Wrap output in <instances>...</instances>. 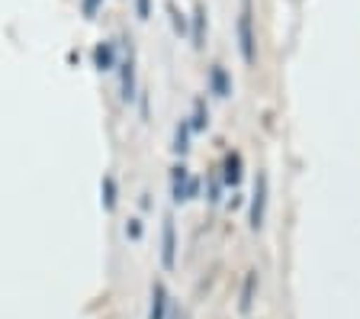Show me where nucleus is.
<instances>
[{"instance_id": "obj_1", "label": "nucleus", "mask_w": 360, "mask_h": 319, "mask_svg": "<svg viewBox=\"0 0 360 319\" xmlns=\"http://www.w3.org/2000/svg\"><path fill=\"white\" fill-rule=\"evenodd\" d=\"M238 52L245 65L257 61V36H255V0H241L238 7Z\"/></svg>"}, {"instance_id": "obj_2", "label": "nucleus", "mask_w": 360, "mask_h": 319, "mask_svg": "<svg viewBox=\"0 0 360 319\" xmlns=\"http://www.w3.org/2000/svg\"><path fill=\"white\" fill-rule=\"evenodd\" d=\"M267 197H270V181L261 171L257 181H255V194H251V210H248V226L255 229V232L264 226V216H267Z\"/></svg>"}, {"instance_id": "obj_3", "label": "nucleus", "mask_w": 360, "mask_h": 319, "mask_svg": "<svg viewBox=\"0 0 360 319\" xmlns=\"http://www.w3.org/2000/svg\"><path fill=\"white\" fill-rule=\"evenodd\" d=\"M200 194V181L190 177L187 165H174L171 168V197L174 204H184V200H193Z\"/></svg>"}, {"instance_id": "obj_4", "label": "nucleus", "mask_w": 360, "mask_h": 319, "mask_svg": "<svg viewBox=\"0 0 360 319\" xmlns=\"http://www.w3.org/2000/svg\"><path fill=\"white\" fill-rule=\"evenodd\" d=\"M161 265H165V271H174V265H177V229H174L171 216L161 229Z\"/></svg>"}, {"instance_id": "obj_5", "label": "nucleus", "mask_w": 360, "mask_h": 319, "mask_svg": "<svg viewBox=\"0 0 360 319\" xmlns=\"http://www.w3.org/2000/svg\"><path fill=\"white\" fill-rule=\"evenodd\" d=\"M241 175H245V161H241V155L238 152H229L222 158V184L225 187H238L241 184Z\"/></svg>"}, {"instance_id": "obj_6", "label": "nucleus", "mask_w": 360, "mask_h": 319, "mask_svg": "<svg viewBox=\"0 0 360 319\" xmlns=\"http://www.w3.org/2000/svg\"><path fill=\"white\" fill-rule=\"evenodd\" d=\"M167 287L165 284H155L151 287V306H148V319H167Z\"/></svg>"}, {"instance_id": "obj_7", "label": "nucleus", "mask_w": 360, "mask_h": 319, "mask_svg": "<svg viewBox=\"0 0 360 319\" xmlns=\"http://www.w3.org/2000/svg\"><path fill=\"white\" fill-rule=\"evenodd\" d=\"M210 87L216 97H229L232 94V81H229V75H225L222 65H212L210 68Z\"/></svg>"}, {"instance_id": "obj_8", "label": "nucleus", "mask_w": 360, "mask_h": 319, "mask_svg": "<svg viewBox=\"0 0 360 319\" xmlns=\"http://www.w3.org/2000/svg\"><path fill=\"white\" fill-rule=\"evenodd\" d=\"M94 65H97L100 71L116 68V46H112V42H100V46L94 49Z\"/></svg>"}, {"instance_id": "obj_9", "label": "nucleus", "mask_w": 360, "mask_h": 319, "mask_svg": "<svg viewBox=\"0 0 360 319\" xmlns=\"http://www.w3.org/2000/svg\"><path fill=\"white\" fill-rule=\"evenodd\" d=\"M120 68H122V100L129 104V100L135 97V58H132V55L122 61Z\"/></svg>"}, {"instance_id": "obj_10", "label": "nucleus", "mask_w": 360, "mask_h": 319, "mask_svg": "<svg viewBox=\"0 0 360 319\" xmlns=\"http://www.w3.org/2000/svg\"><path fill=\"white\" fill-rule=\"evenodd\" d=\"M255 290H257V271H248L245 274V284H241V313H248L255 306Z\"/></svg>"}, {"instance_id": "obj_11", "label": "nucleus", "mask_w": 360, "mask_h": 319, "mask_svg": "<svg viewBox=\"0 0 360 319\" xmlns=\"http://www.w3.org/2000/svg\"><path fill=\"white\" fill-rule=\"evenodd\" d=\"M210 126V110H206V100L196 97L193 100V116H190V130L193 132H202Z\"/></svg>"}, {"instance_id": "obj_12", "label": "nucleus", "mask_w": 360, "mask_h": 319, "mask_svg": "<svg viewBox=\"0 0 360 319\" xmlns=\"http://www.w3.org/2000/svg\"><path fill=\"white\" fill-rule=\"evenodd\" d=\"M190 120H180L177 130H174V152L177 155H187L190 152Z\"/></svg>"}, {"instance_id": "obj_13", "label": "nucleus", "mask_w": 360, "mask_h": 319, "mask_svg": "<svg viewBox=\"0 0 360 319\" xmlns=\"http://www.w3.org/2000/svg\"><path fill=\"white\" fill-rule=\"evenodd\" d=\"M202 42H206V7L196 4V10H193V46L202 49Z\"/></svg>"}, {"instance_id": "obj_14", "label": "nucleus", "mask_w": 360, "mask_h": 319, "mask_svg": "<svg viewBox=\"0 0 360 319\" xmlns=\"http://www.w3.org/2000/svg\"><path fill=\"white\" fill-rule=\"evenodd\" d=\"M100 190H103V206L112 213V210H116V181H112V175H103Z\"/></svg>"}, {"instance_id": "obj_15", "label": "nucleus", "mask_w": 360, "mask_h": 319, "mask_svg": "<svg viewBox=\"0 0 360 319\" xmlns=\"http://www.w3.org/2000/svg\"><path fill=\"white\" fill-rule=\"evenodd\" d=\"M167 13H171V23H174V32H180V36H187V20H184V13H180L174 4H167Z\"/></svg>"}, {"instance_id": "obj_16", "label": "nucleus", "mask_w": 360, "mask_h": 319, "mask_svg": "<svg viewBox=\"0 0 360 319\" xmlns=\"http://www.w3.org/2000/svg\"><path fill=\"white\" fill-rule=\"evenodd\" d=\"M219 200H222V177H212L210 181V204L216 206Z\"/></svg>"}, {"instance_id": "obj_17", "label": "nucleus", "mask_w": 360, "mask_h": 319, "mask_svg": "<svg viewBox=\"0 0 360 319\" xmlns=\"http://www.w3.org/2000/svg\"><path fill=\"white\" fill-rule=\"evenodd\" d=\"M97 7H100V0H84V13H87V16L97 13Z\"/></svg>"}, {"instance_id": "obj_18", "label": "nucleus", "mask_w": 360, "mask_h": 319, "mask_svg": "<svg viewBox=\"0 0 360 319\" xmlns=\"http://www.w3.org/2000/svg\"><path fill=\"white\" fill-rule=\"evenodd\" d=\"M126 232H129V236H132V239H139V236H142V226H139V220H132V226H129Z\"/></svg>"}, {"instance_id": "obj_19", "label": "nucleus", "mask_w": 360, "mask_h": 319, "mask_svg": "<svg viewBox=\"0 0 360 319\" xmlns=\"http://www.w3.org/2000/svg\"><path fill=\"white\" fill-rule=\"evenodd\" d=\"M139 16H148V0H139Z\"/></svg>"}, {"instance_id": "obj_20", "label": "nucleus", "mask_w": 360, "mask_h": 319, "mask_svg": "<svg viewBox=\"0 0 360 319\" xmlns=\"http://www.w3.org/2000/svg\"><path fill=\"white\" fill-rule=\"evenodd\" d=\"M171 319H184V316H180V313H174V316H171Z\"/></svg>"}]
</instances>
